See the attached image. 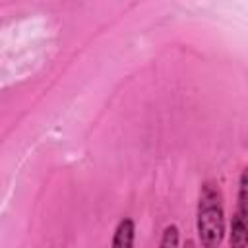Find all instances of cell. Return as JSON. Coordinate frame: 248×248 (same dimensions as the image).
Instances as JSON below:
<instances>
[{
  "instance_id": "1",
  "label": "cell",
  "mask_w": 248,
  "mask_h": 248,
  "mask_svg": "<svg viewBox=\"0 0 248 248\" xmlns=\"http://www.w3.org/2000/svg\"><path fill=\"white\" fill-rule=\"evenodd\" d=\"M198 234L203 248H219L225 234V213L221 194L213 184H205L198 207Z\"/></svg>"
},
{
  "instance_id": "2",
  "label": "cell",
  "mask_w": 248,
  "mask_h": 248,
  "mask_svg": "<svg viewBox=\"0 0 248 248\" xmlns=\"http://www.w3.org/2000/svg\"><path fill=\"white\" fill-rule=\"evenodd\" d=\"M134 236H136V227L132 219H122L114 231L112 236V246L110 248H134Z\"/></svg>"
},
{
  "instance_id": "3",
  "label": "cell",
  "mask_w": 248,
  "mask_h": 248,
  "mask_svg": "<svg viewBox=\"0 0 248 248\" xmlns=\"http://www.w3.org/2000/svg\"><path fill=\"white\" fill-rule=\"evenodd\" d=\"M229 244H231V248H246V244H248V227H246V219L240 217L238 213H234L232 223H231Z\"/></svg>"
},
{
  "instance_id": "4",
  "label": "cell",
  "mask_w": 248,
  "mask_h": 248,
  "mask_svg": "<svg viewBox=\"0 0 248 248\" xmlns=\"http://www.w3.org/2000/svg\"><path fill=\"white\" fill-rule=\"evenodd\" d=\"M159 248H178V229H176V225H169L163 231Z\"/></svg>"
},
{
  "instance_id": "5",
  "label": "cell",
  "mask_w": 248,
  "mask_h": 248,
  "mask_svg": "<svg viewBox=\"0 0 248 248\" xmlns=\"http://www.w3.org/2000/svg\"><path fill=\"white\" fill-rule=\"evenodd\" d=\"M246 188H248V184H246V172H242V176H240V190H238V215L240 217H244L246 219V215H248V198H246Z\"/></svg>"
}]
</instances>
